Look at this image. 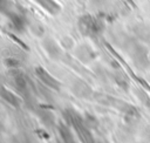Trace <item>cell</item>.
I'll use <instances>...</instances> for the list:
<instances>
[{
    "label": "cell",
    "mask_w": 150,
    "mask_h": 143,
    "mask_svg": "<svg viewBox=\"0 0 150 143\" xmlns=\"http://www.w3.org/2000/svg\"><path fill=\"white\" fill-rule=\"evenodd\" d=\"M40 5H42L45 8H47L48 11H50V12H55V11H57V5L53 1V0H36Z\"/></svg>",
    "instance_id": "cell-1"
},
{
    "label": "cell",
    "mask_w": 150,
    "mask_h": 143,
    "mask_svg": "<svg viewBox=\"0 0 150 143\" xmlns=\"http://www.w3.org/2000/svg\"><path fill=\"white\" fill-rule=\"evenodd\" d=\"M7 7V0H0V11H5Z\"/></svg>",
    "instance_id": "cell-2"
}]
</instances>
